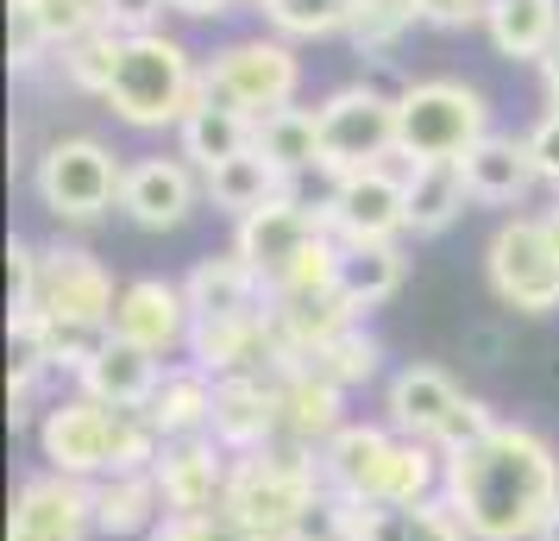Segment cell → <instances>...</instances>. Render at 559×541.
Returning <instances> with one entry per match:
<instances>
[{"mask_svg": "<svg viewBox=\"0 0 559 541\" xmlns=\"http://www.w3.org/2000/svg\"><path fill=\"white\" fill-rule=\"evenodd\" d=\"M447 510L472 541H534L559 510V454L528 422H497L478 447L447 460Z\"/></svg>", "mask_w": 559, "mask_h": 541, "instance_id": "cell-1", "label": "cell"}, {"mask_svg": "<svg viewBox=\"0 0 559 541\" xmlns=\"http://www.w3.org/2000/svg\"><path fill=\"white\" fill-rule=\"evenodd\" d=\"M38 454H45V472L102 485V479H120V472H152L157 454H164V435L152 428V415L107 410V403L76 390V397H63V403L45 410Z\"/></svg>", "mask_w": 559, "mask_h": 541, "instance_id": "cell-2", "label": "cell"}, {"mask_svg": "<svg viewBox=\"0 0 559 541\" xmlns=\"http://www.w3.org/2000/svg\"><path fill=\"white\" fill-rule=\"evenodd\" d=\"M321 491H328L321 454L314 447H296V440H277V447H258V454H233L221 516H227L233 529H246L252 541H289L296 516Z\"/></svg>", "mask_w": 559, "mask_h": 541, "instance_id": "cell-3", "label": "cell"}, {"mask_svg": "<svg viewBox=\"0 0 559 541\" xmlns=\"http://www.w3.org/2000/svg\"><path fill=\"white\" fill-rule=\"evenodd\" d=\"M107 114L127 120V127L152 132V127H182L189 107L202 102V70L195 57L182 51V38L170 32H139L120 45L114 82H107Z\"/></svg>", "mask_w": 559, "mask_h": 541, "instance_id": "cell-4", "label": "cell"}, {"mask_svg": "<svg viewBox=\"0 0 559 541\" xmlns=\"http://www.w3.org/2000/svg\"><path fill=\"white\" fill-rule=\"evenodd\" d=\"M490 132V102L478 82L428 77L396 95V157L408 164H459Z\"/></svg>", "mask_w": 559, "mask_h": 541, "instance_id": "cell-5", "label": "cell"}, {"mask_svg": "<svg viewBox=\"0 0 559 541\" xmlns=\"http://www.w3.org/2000/svg\"><path fill=\"white\" fill-rule=\"evenodd\" d=\"M120 189H127V164L107 152L102 139H51L45 157L32 164V196L38 208L63 221V227H88V221H102L120 208Z\"/></svg>", "mask_w": 559, "mask_h": 541, "instance_id": "cell-6", "label": "cell"}, {"mask_svg": "<svg viewBox=\"0 0 559 541\" xmlns=\"http://www.w3.org/2000/svg\"><path fill=\"white\" fill-rule=\"evenodd\" d=\"M490 296L515 315H554L559 309V233L547 214H509L484 246Z\"/></svg>", "mask_w": 559, "mask_h": 541, "instance_id": "cell-7", "label": "cell"}, {"mask_svg": "<svg viewBox=\"0 0 559 541\" xmlns=\"http://www.w3.org/2000/svg\"><path fill=\"white\" fill-rule=\"evenodd\" d=\"M296 89H302V57L283 38H233L227 51H214V63L202 70V95L239 107L252 120L289 107Z\"/></svg>", "mask_w": 559, "mask_h": 541, "instance_id": "cell-8", "label": "cell"}, {"mask_svg": "<svg viewBox=\"0 0 559 541\" xmlns=\"http://www.w3.org/2000/svg\"><path fill=\"white\" fill-rule=\"evenodd\" d=\"M314 120H321V170L328 177L371 170L396 152V95H383L371 82L333 89L328 102L314 107Z\"/></svg>", "mask_w": 559, "mask_h": 541, "instance_id": "cell-9", "label": "cell"}, {"mask_svg": "<svg viewBox=\"0 0 559 541\" xmlns=\"http://www.w3.org/2000/svg\"><path fill=\"white\" fill-rule=\"evenodd\" d=\"M328 239H333V233H328V221H321V208H302L296 196H283V202L258 208V214L239 221L233 252L264 278V290H283L308 264V252H314V246H328Z\"/></svg>", "mask_w": 559, "mask_h": 541, "instance_id": "cell-10", "label": "cell"}, {"mask_svg": "<svg viewBox=\"0 0 559 541\" xmlns=\"http://www.w3.org/2000/svg\"><path fill=\"white\" fill-rule=\"evenodd\" d=\"M321 221L340 246H390L396 233H408V183L396 170H353V177H333Z\"/></svg>", "mask_w": 559, "mask_h": 541, "instance_id": "cell-11", "label": "cell"}, {"mask_svg": "<svg viewBox=\"0 0 559 541\" xmlns=\"http://www.w3.org/2000/svg\"><path fill=\"white\" fill-rule=\"evenodd\" d=\"M114 303H120V284L88 246H51L45 252V284H38V315L45 321L114 328Z\"/></svg>", "mask_w": 559, "mask_h": 541, "instance_id": "cell-12", "label": "cell"}, {"mask_svg": "<svg viewBox=\"0 0 559 541\" xmlns=\"http://www.w3.org/2000/svg\"><path fill=\"white\" fill-rule=\"evenodd\" d=\"M95 536V485L38 472L13 491L7 510V541H88Z\"/></svg>", "mask_w": 559, "mask_h": 541, "instance_id": "cell-13", "label": "cell"}, {"mask_svg": "<svg viewBox=\"0 0 559 541\" xmlns=\"http://www.w3.org/2000/svg\"><path fill=\"white\" fill-rule=\"evenodd\" d=\"M207 202L202 170L189 157H139L127 164V189H120V214L145 233H177L195 208Z\"/></svg>", "mask_w": 559, "mask_h": 541, "instance_id": "cell-14", "label": "cell"}, {"mask_svg": "<svg viewBox=\"0 0 559 541\" xmlns=\"http://www.w3.org/2000/svg\"><path fill=\"white\" fill-rule=\"evenodd\" d=\"M189 334H195V309H189L182 284H170V278H132V284H120L114 340H127L139 353L164 360V353L189 346Z\"/></svg>", "mask_w": 559, "mask_h": 541, "instance_id": "cell-15", "label": "cell"}, {"mask_svg": "<svg viewBox=\"0 0 559 541\" xmlns=\"http://www.w3.org/2000/svg\"><path fill=\"white\" fill-rule=\"evenodd\" d=\"M227 472H233V454L214 435L164 440V454L152 466L157 491H164V516H214L227 504Z\"/></svg>", "mask_w": 559, "mask_h": 541, "instance_id": "cell-16", "label": "cell"}, {"mask_svg": "<svg viewBox=\"0 0 559 541\" xmlns=\"http://www.w3.org/2000/svg\"><path fill=\"white\" fill-rule=\"evenodd\" d=\"M396 447H403V435H396L390 422H346V428L321 447V479H328V491L346 497V504H378Z\"/></svg>", "mask_w": 559, "mask_h": 541, "instance_id": "cell-17", "label": "cell"}, {"mask_svg": "<svg viewBox=\"0 0 559 541\" xmlns=\"http://www.w3.org/2000/svg\"><path fill=\"white\" fill-rule=\"evenodd\" d=\"M465 403V390L453 385V372H440V365H403V372H390V385H383V422L396 428L403 440H440L447 428V415Z\"/></svg>", "mask_w": 559, "mask_h": 541, "instance_id": "cell-18", "label": "cell"}, {"mask_svg": "<svg viewBox=\"0 0 559 541\" xmlns=\"http://www.w3.org/2000/svg\"><path fill=\"white\" fill-rule=\"evenodd\" d=\"M227 454H258L283 440L277 415V378H214V428Z\"/></svg>", "mask_w": 559, "mask_h": 541, "instance_id": "cell-19", "label": "cell"}, {"mask_svg": "<svg viewBox=\"0 0 559 541\" xmlns=\"http://www.w3.org/2000/svg\"><path fill=\"white\" fill-rule=\"evenodd\" d=\"M277 415H283V440L321 454V447L346 428V390L328 385V378L308 372V365H283L277 372Z\"/></svg>", "mask_w": 559, "mask_h": 541, "instance_id": "cell-20", "label": "cell"}, {"mask_svg": "<svg viewBox=\"0 0 559 541\" xmlns=\"http://www.w3.org/2000/svg\"><path fill=\"white\" fill-rule=\"evenodd\" d=\"M459 170H465V183H472V202H484V208H522V202H528V189L540 183L528 139L497 132V127L459 157Z\"/></svg>", "mask_w": 559, "mask_h": 541, "instance_id": "cell-21", "label": "cell"}, {"mask_svg": "<svg viewBox=\"0 0 559 541\" xmlns=\"http://www.w3.org/2000/svg\"><path fill=\"white\" fill-rule=\"evenodd\" d=\"M182 296H189L195 321H227V315H264V309H271V290H264V278H258L239 252L202 258V264L182 278Z\"/></svg>", "mask_w": 559, "mask_h": 541, "instance_id": "cell-22", "label": "cell"}, {"mask_svg": "<svg viewBox=\"0 0 559 541\" xmlns=\"http://www.w3.org/2000/svg\"><path fill=\"white\" fill-rule=\"evenodd\" d=\"M76 385H82V397H95V403H107V410H139L145 415L152 397H157V385H164V360L139 353V346H127V340H107Z\"/></svg>", "mask_w": 559, "mask_h": 541, "instance_id": "cell-23", "label": "cell"}, {"mask_svg": "<svg viewBox=\"0 0 559 541\" xmlns=\"http://www.w3.org/2000/svg\"><path fill=\"white\" fill-rule=\"evenodd\" d=\"M177 132H182V157L207 177V170H221V164H233V157L252 152L258 120L252 114H239V107H227V102H214V95H202Z\"/></svg>", "mask_w": 559, "mask_h": 541, "instance_id": "cell-24", "label": "cell"}, {"mask_svg": "<svg viewBox=\"0 0 559 541\" xmlns=\"http://www.w3.org/2000/svg\"><path fill=\"white\" fill-rule=\"evenodd\" d=\"M408 278V258L396 252V239L390 246H340V264H333V290H340V303L365 321L371 309H383Z\"/></svg>", "mask_w": 559, "mask_h": 541, "instance_id": "cell-25", "label": "cell"}, {"mask_svg": "<svg viewBox=\"0 0 559 541\" xmlns=\"http://www.w3.org/2000/svg\"><path fill=\"white\" fill-rule=\"evenodd\" d=\"M353 541H472V536L447 510V497H428V504H358Z\"/></svg>", "mask_w": 559, "mask_h": 541, "instance_id": "cell-26", "label": "cell"}, {"mask_svg": "<svg viewBox=\"0 0 559 541\" xmlns=\"http://www.w3.org/2000/svg\"><path fill=\"white\" fill-rule=\"evenodd\" d=\"M145 415H152V428L164 440L207 435V428H214V378H207L202 365H170Z\"/></svg>", "mask_w": 559, "mask_h": 541, "instance_id": "cell-27", "label": "cell"}, {"mask_svg": "<svg viewBox=\"0 0 559 541\" xmlns=\"http://www.w3.org/2000/svg\"><path fill=\"white\" fill-rule=\"evenodd\" d=\"M252 152L277 170L283 183H296L302 170H321V120H314V107H277V114H264L252 132Z\"/></svg>", "mask_w": 559, "mask_h": 541, "instance_id": "cell-28", "label": "cell"}, {"mask_svg": "<svg viewBox=\"0 0 559 541\" xmlns=\"http://www.w3.org/2000/svg\"><path fill=\"white\" fill-rule=\"evenodd\" d=\"M490 45L515 63H540L559 38V0H490L484 7Z\"/></svg>", "mask_w": 559, "mask_h": 541, "instance_id": "cell-29", "label": "cell"}, {"mask_svg": "<svg viewBox=\"0 0 559 541\" xmlns=\"http://www.w3.org/2000/svg\"><path fill=\"white\" fill-rule=\"evenodd\" d=\"M408 233L415 239H433V233H447L465 214L472 202V183L459 164H408Z\"/></svg>", "mask_w": 559, "mask_h": 541, "instance_id": "cell-30", "label": "cell"}, {"mask_svg": "<svg viewBox=\"0 0 559 541\" xmlns=\"http://www.w3.org/2000/svg\"><path fill=\"white\" fill-rule=\"evenodd\" d=\"M164 522V491L152 472H120L95 485V536H152Z\"/></svg>", "mask_w": 559, "mask_h": 541, "instance_id": "cell-31", "label": "cell"}, {"mask_svg": "<svg viewBox=\"0 0 559 541\" xmlns=\"http://www.w3.org/2000/svg\"><path fill=\"white\" fill-rule=\"evenodd\" d=\"M202 189H207V202L221 208V214H233V221H246V214H258V208H271V202L289 196V183H283L258 152L233 157V164H221V170H207Z\"/></svg>", "mask_w": 559, "mask_h": 541, "instance_id": "cell-32", "label": "cell"}, {"mask_svg": "<svg viewBox=\"0 0 559 541\" xmlns=\"http://www.w3.org/2000/svg\"><path fill=\"white\" fill-rule=\"evenodd\" d=\"M378 340L365 334V321H353V328H340V334L328 340V346H314L308 353V372H321L328 385H340V390H358V385H371L378 378Z\"/></svg>", "mask_w": 559, "mask_h": 541, "instance_id": "cell-33", "label": "cell"}, {"mask_svg": "<svg viewBox=\"0 0 559 541\" xmlns=\"http://www.w3.org/2000/svg\"><path fill=\"white\" fill-rule=\"evenodd\" d=\"M408 26H421L415 0H353V13H346V38H353V51H365V57L390 51Z\"/></svg>", "mask_w": 559, "mask_h": 541, "instance_id": "cell-34", "label": "cell"}, {"mask_svg": "<svg viewBox=\"0 0 559 541\" xmlns=\"http://www.w3.org/2000/svg\"><path fill=\"white\" fill-rule=\"evenodd\" d=\"M120 32L102 26V32H82L76 45H63V77H70V89H82V95H107V82H114V63H120Z\"/></svg>", "mask_w": 559, "mask_h": 541, "instance_id": "cell-35", "label": "cell"}, {"mask_svg": "<svg viewBox=\"0 0 559 541\" xmlns=\"http://www.w3.org/2000/svg\"><path fill=\"white\" fill-rule=\"evenodd\" d=\"M252 7L283 32V38H328V32H346V13H353V0H252Z\"/></svg>", "mask_w": 559, "mask_h": 541, "instance_id": "cell-36", "label": "cell"}, {"mask_svg": "<svg viewBox=\"0 0 559 541\" xmlns=\"http://www.w3.org/2000/svg\"><path fill=\"white\" fill-rule=\"evenodd\" d=\"M26 7L38 13V26H45V38H51L57 51L76 45L82 32L107 26V0H26Z\"/></svg>", "mask_w": 559, "mask_h": 541, "instance_id": "cell-37", "label": "cell"}, {"mask_svg": "<svg viewBox=\"0 0 559 541\" xmlns=\"http://www.w3.org/2000/svg\"><path fill=\"white\" fill-rule=\"evenodd\" d=\"M38 284H45V252L32 239H13L7 246V321L38 315Z\"/></svg>", "mask_w": 559, "mask_h": 541, "instance_id": "cell-38", "label": "cell"}, {"mask_svg": "<svg viewBox=\"0 0 559 541\" xmlns=\"http://www.w3.org/2000/svg\"><path fill=\"white\" fill-rule=\"evenodd\" d=\"M490 428H497V415H490V403H478V397H465V403H459V410L447 415V428H440V440H433V447H440V454L453 460V454H465V447H478V440L490 435Z\"/></svg>", "mask_w": 559, "mask_h": 541, "instance_id": "cell-39", "label": "cell"}, {"mask_svg": "<svg viewBox=\"0 0 559 541\" xmlns=\"http://www.w3.org/2000/svg\"><path fill=\"white\" fill-rule=\"evenodd\" d=\"M145 541H252V536H246V529H233L227 516L214 510V516H164Z\"/></svg>", "mask_w": 559, "mask_h": 541, "instance_id": "cell-40", "label": "cell"}, {"mask_svg": "<svg viewBox=\"0 0 559 541\" xmlns=\"http://www.w3.org/2000/svg\"><path fill=\"white\" fill-rule=\"evenodd\" d=\"M51 51V38L38 26V13H32L26 0H13V70H38Z\"/></svg>", "mask_w": 559, "mask_h": 541, "instance_id": "cell-41", "label": "cell"}, {"mask_svg": "<svg viewBox=\"0 0 559 541\" xmlns=\"http://www.w3.org/2000/svg\"><path fill=\"white\" fill-rule=\"evenodd\" d=\"M528 152H534V170H540V183H554V189H559V102H547V114L534 120Z\"/></svg>", "mask_w": 559, "mask_h": 541, "instance_id": "cell-42", "label": "cell"}, {"mask_svg": "<svg viewBox=\"0 0 559 541\" xmlns=\"http://www.w3.org/2000/svg\"><path fill=\"white\" fill-rule=\"evenodd\" d=\"M164 7L170 0H107V26L120 32V38H139V32H157Z\"/></svg>", "mask_w": 559, "mask_h": 541, "instance_id": "cell-43", "label": "cell"}, {"mask_svg": "<svg viewBox=\"0 0 559 541\" xmlns=\"http://www.w3.org/2000/svg\"><path fill=\"white\" fill-rule=\"evenodd\" d=\"M484 7L490 0H415V13L428 26H472V20H484Z\"/></svg>", "mask_w": 559, "mask_h": 541, "instance_id": "cell-44", "label": "cell"}, {"mask_svg": "<svg viewBox=\"0 0 559 541\" xmlns=\"http://www.w3.org/2000/svg\"><path fill=\"white\" fill-rule=\"evenodd\" d=\"M465 353L478 365H497L503 360V334H497V328H478V334H465Z\"/></svg>", "mask_w": 559, "mask_h": 541, "instance_id": "cell-45", "label": "cell"}, {"mask_svg": "<svg viewBox=\"0 0 559 541\" xmlns=\"http://www.w3.org/2000/svg\"><path fill=\"white\" fill-rule=\"evenodd\" d=\"M233 7H239V0H170V13H182V20H221Z\"/></svg>", "mask_w": 559, "mask_h": 541, "instance_id": "cell-46", "label": "cell"}, {"mask_svg": "<svg viewBox=\"0 0 559 541\" xmlns=\"http://www.w3.org/2000/svg\"><path fill=\"white\" fill-rule=\"evenodd\" d=\"M540 82H547V102H559V38H554V51L540 57Z\"/></svg>", "mask_w": 559, "mask_h": 541, "instance_id": "cell-47", "label": "cell"}, {"mask_svg": "<svg viewBox=\"0 0 559 541\" xmlns=\"http://www.w3.org/2000/svg\"><path fill=\"white\" fill-rule=\"evenodd\" d=\"M534 541H559V510L547 516V529H540V536H534Z\"/></svg>", "mask_w": 559, "mask_h": 541, "instance_id": "cell-48", "label": "cell"}, {"mask_svg": "<svg viewBox=\"0 0 559 541\" xmlns=\"http://www.w3.org/2000/svg\"><path fill=\"white\" fill-rule=\"evenodd\" d=\"M547 221H554V233H559V202H554V208H547Z\"/></svg>", "mask_w": 559, "mask_h": 541, "instance_id": "cell-49", "label": "cell"}]
</instances>
